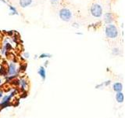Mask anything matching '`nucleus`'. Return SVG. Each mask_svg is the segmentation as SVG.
Listing matches in <instances>:
<instances>
[{
    "label": "nucleus",
    "mask_w": 125,
    "mask_h": 118,
    "mask_svg": "<svg viewBox=\"0 0 125 118\" xmlns=\"http://www.w3.org/2000/svg\"><path fill=\"white\" fill-rule=\"evenodd\" d=\"M105 35L108 39H114L117 38L119 35V31L114 24H108L107 25H105Z\"/></svg>",
    "instance_id": "nucleus-1"
},
{
    "label": "nucleus",
    "mask_w": 125,
    "mask_h": 118,
    "mask_svg": "<svg viewBox=\"0 0 125 118\" xmlns=\"http://www.w3.org/2000/svg\"><path fill=\"white\" fill-rule=\"evenodd\" d=\"M90 12H91L92 17L95 18H100L103 14V9L100 4L93 3L90 9Z\"/></svg>",
    "instance_id": "nucleus-2"
},
{
    "label": "nucleus",
    "mask_w": 125,
    "mask_h": 118,
    "mask_svg": "<svg viewBox=\"0 0 125 118\" xmlns=\"http://www.w3.org/2000/svg\"><path fill=\"white\" fill-rule=\"evenodd\" d=\"M59 17H60V18L62 21L69 22L71 21L73 14L72 12L68 8H62V9H60V12H59Z\"/></svg>",
    "instance_id": "nucleus-3"
},
{
    "label": "nucleus",
    "mask_w": 125,
    "mask_h": 118,
    "mask_svg": "<svg viewBox=\"0 0 125 118\" xmlns=\"http://www.w3.org/2000/svg\"><path fill=\"white\" fill-rule=\"evenodd\" d=\"M18 73H17V65L14 62H10L8 66V69L6 70V76H17Z\"/></svg>",
    "instance_id": "nucleus-4"
},
{
    "label": "nucleus",
    "mask_w": 125,
    "mask_h": 118,
    "mask_svg": "<svg viewBox=\"0 0 125 118\" xmlns=\"http://www.w3.org/2000/svg\"><path fill=\"white\" fill-rule=\"evenodd\" d=\"M113 15L112 13H105L104 14V19L103 21L105 24H112V22L113 21Z\"/></svg>",
    "instance_id": "nucleus-5"
},
{
    "label": "nucleus",
    "mask_w": 125,
    "mask_h": 118,
    "mask_svg": "<svg viewBox=\"0 0 125 118\" xmlns=\"http://www.w3.org/2000/svg\"><path fill=\"white\" fill-rule=\"evenodd\" d=\"M33 2V0H19L20 6L22 8H26L30 6Z\"/></svg>",
    "instance_id": "nucleus-6"
},
{
    "label": "nucleus",
    "mask_w": 125,
    "mask_h": 118,
    "mask_svg": "<svg viewBox=\"0 0 125 118\" xmlns=\"http://www.w3.org/2000/svg\"><path fill=\"white\" fill-rule=\"evenodd\" d=\"M38 73L39 74V76H41L42 78V80L44 81L45 80V78H46V71H45V68L44 66H40L39 67V69H38Z\"/></svg>",
    "instance_id": "nucleus-7"
},
{
    "label": "nucleus",
    "mask_w": 125,
    "mask_h": 118,
    "mask_svg": "<svg viewBox=\"0 0 125 118\" xmlns=\"http://www.w3.org/2000/svg\"><path fill=\"white\" fill-rule=\"evenodd\" d=\"M113 90H114V91L120 92L123 90V84L120 82L114 83V84H113Z\"/></svg>",
    "instance_id": "nucleus-8"
},
{
    "label": "nucleus",
    "mask_w": 125,
    "mask_h": 118,
    "mask_svg": "<svg viewBox=\"0 0 125 118\" xmlns=\"http://www.w3.org/2000/svg\"><path fill=\"white\" fill-rule=\"evenodd\" d=\"M20 86L21 87L22 90L25 91V90L27 89V88H28V84H27V81L25 80V79H21V80H20Z\"/></svg>",
    "instance_id": "nucleus-9"
},
{
    "label": "nucleus",
    "mask_w": 125,
    "mask_h": 118,
    "mask_svg": "<svg viewBox=\"0 0 125 118\" xmlns=\"http://www.w3.org/2000/svg\"><path fill=\"white\" fill-rule=\"evenodd\" d=\"M124 99V96L123 92L122 91L116 92V102H119V103H123Z\"/></svg>",
    "instance_id": "nucleus-10"
},
{
    "label": "nucleus",
    "mask_w": 125,
    "mask_h": 118,
    "mask_svg": "<svg viewBox=\"0 0 125 118\" xmlns=\"http://www.w3.org/2000/svg\"><path fill=\"white\" fill-rule=\"evenodd\" d=\"M8 6H9V9H10V15H18V12H17V10L16 9V8L13 6L11 5H9V4L7 3Z\"/></svg>",
    "instance_id": "nucleus-11"
},
{
    "label": "nucleus",
    "mask_w": 125,
    "mask_h": 118,
    "mask_svg": "<svg viewBox=\"0 0 125 118\" xmlns=\"http://www.w3.org/2000/svg\"><path fill=\"white\" fill-rule=\"evenodd\" d=\"M0 76H6V69L3 65L0 66Z\"/></svg>",
    "instance_id": "nucleus-12"
},
{
    "label": "nucleus",
    "mask_w": 125,
    "mask_h": 118,
    "mask_svg": "<svg viewBox=\"0 0 125 118\" xmlns=\"http://www.w3.org/2000/svg\"><path fill=\"white\" fill-rule=\"evenodd\" d=\"M4 48L6 49V51H10L12 50V48H13V46H12V45L10 44V43H4Z\"/></svg>",
    "instance_id": "nucleus-13"
},
{
    "label": "nucleus",
    "mask_w": 125,
    "mask_h": 118,
    "mask_svg": "<svg viewBox=\"0 0 125 118\" xmlns=\"http://www.w3.org/2000/svg\"><path fill=\"white\" fill-rule=\"evenodd\" d=\"M120 52V49L118 48V47H114V48L112 49V54L113 55H115V56H116V55H119Z\"/></svg>",
    "instance_id": "nucleus-14"
},
{
    "label": "nucleus",
    "mask_w": 125,
    "mask_h": 118,
    "mask_svg": "<svg viewBox=\"0 0 125 118\" xmlns=\"http://www.w3.org/2000/svg\"><path fill=\"white\" fill-rule=\"evenodd\" d=\"M51 57H52L51 54H47V53H43L39 56V58H51Z\"/></svg>",
    "instance_id": "nucleus-15"
},
{
    "label": "nucleus",
    "mask_w": 125,
    "mask_h": 118,
    "mask_svg": "<svg viewBox=\"0 0 125 118\" xmlns=\"http://www.w3.org/2000/svg\"><path fill=\"white\" fill-rule=\"evenodd\" d=\"M60 2V0H50V2L52 5H57Z\"/></svg>",
    "instance_id": "nucleus-16"
},
{
    "label": "nucleus",
    "mask_w": 125,
    "mask_h": 118,
    "mask_svg": "<svg viewBox=\"0 0 125 118\" xmlns=\"http://www.w3.org/2000/svg\"><path fill=\"white\" fill-rule=\"evenodd\" d=\"M23 58H29V57H30V53L29 52H24V53H23Z\"/></svg>",
    "instance_id": "nucleus-17"
},
{
    "label": "nucleus",
    "mask_w": 125,
    "mask_h": 118,
    "mask_svg": "<svg viewBox=\"0 0 125 118\" xmlns=\"http://www.w3.org/2000/svg\"><path fill=\"white\" fill-rule=\"evenodd\" d=\"M110 84H111V80H106L103 83V85L104 86H109Z\"/></svg>",
    "instance_id": "nucleus-18"
},
{
    "label": "nucleus",
    "mask_w": 125,
    "mask_h": 118,
    "mask_svg": "<svg viewBox=\"0 0 125 118\" xmlns=\"http://www.w3.org/2000/svg\"><path fill=\"white\" fill-rule=\"evenodd\" d=\"M72 26H73V28H76V29H78V28L80 27L79 24H78V23H73V25H72Z\"/></svg>",
    "instance_id": "nucleus-19"
},
{
    "label": "nucleus",
    "mask_w": 125,
    "mask_h": 118,
    "mask_svg": "<svg viewBox=\"0 0 125 118\" xmlns=\"http://www.w3.org/2000/svg\"><path fill=\"white\" fill-rule=\"evenodd\" d=\"M104 85H103V84H98V85H96L95 86V88L96 89H99V88H103V87Z\"/></svg>",
    "instance_id": "nucleus-20"
},
{
    "label": "nucleus",
    "mask_w": 125,
    "mask_h": 118,
    "mask_svg": "<svg viewBox=\"0 0 125 118\" xmlns=\"http://www.w3.org/2000/svg\"><path fill=\"white\" fill-rule=\"evenodd\" d=\"M49 65V61H45V65H44V67L45 68V67H47V65Z\"/></svg>",
    "instance_id": "nucleus-21"
},
{
    "label": "nucleus",
    "mask_w": 125,
    "mask_h": 118,
    "mask_svg": "<svg viewBox=\"0 0 125 118\" xmlns=\"http://www.w3.org/2000/svg\"><path fill=\"white\" fill-rule=\"evenodd\" d=\"M3 93H2V91H0V98H2V97H3Z\"/></svg>",
    "instance_id": "nucleus-22"
},
{
    "label": "nucleus",
    "mask_w": 125,
    "mask_h": 118,
    "mask_svg": "<svg viewBox=\"0 0 125 118\" xmlns=\"http://www.w3.org/2000/svg\"><path fill=\"white\" fill-rule=\"evenodd\" d=\"M1 2H2L3 3H5V4H7V2H6V1H5V0H0Z\"/></svg>",
    "instance_id": "nucleus-23"
},
{
    "label": "nucleus",
    "mask_w": 125,
    "mask_h": 118,
    "mask_svg": "<svg viewBox=\"0 0 125 118\" xmlns=\"http://www.w3.org/2000/svg\"><path fill=\"white\" fill-rule=\"evenodd\" d=\"M1 84H2V79L0 78V85H1Z\"/></svg>",
    "instance_id": "nucleus-24"
},
{
    "label": "nucleus",
    "mask_w": 125,
    "mask_h": 118,
    "mask_svg": "<svg viewBox=\"0 0 125 118\" xmlns=\"http://www.w3.org/2000/svg\"><path fill=\"white\" fill-rule=\"evenodd\" d=\"M77 35H82V33H81V32H77Z\"/></svg>",
    "instance_id": "nucleus-25"
},
{
    "label": "nucleus",
    "mask_w": 125,
    "mask_h": 118,
    "mask_svg": "<svg viewBox=\"0 0 125 118\" xmlns=\"http://www.w3.org/2000/svg\"><path fill=\"white\" fill-rule=\"evenodd\" d=\"M0 104H1V102H0Z\"/></svg>",
    "instance_id": "nucleus-26"
}]
</instances>
